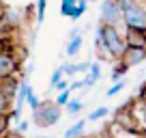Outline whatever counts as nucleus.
Here are the masks:
<instances>
[{
  "mask_svg": "<svg viewBox=\"0 0 146 138\" xmlns=\"http://www.w3.org/2000/svg\"><path fill=\"white\" fill-rule=\"evenodd\" d=\"M95 46L101 56L114 58V60H118L120 54L125 52V48H127L125 46V37L118 30V26H110V24H99L97 35H95Z\"/></svg>",
  "mask_w": 146,
  "mask_h": 138,
  "instance_id": "f257e3e1",
  "label": "nucleus"
},
{
  "mask_svg": "<svg viewBox=\"0 0 146 138\" xmlns=\"http://www.w3.org/2000/svg\"><path fill=\"white\" fill-rule=\"evenodd\" d=\"M60 115H62V108L56 101H41L32 110V121L39 127H52L60 121Z\"/></svg>",
  "mask_w": 146,
  "mask_h": 138,
  "instance_id": "f03ea898",
  "label": "nucleus"
},
{
  "mask_svg": "<svg viewBox=\"0 0 146 138\" xmlns=\"http://www.w3.org/2000/svg\"><path fill=\"white\" fill-rule=\"evenodd\" d=\"M123 9V24L131 28H146V9L137 0H118Z\"/></svg>",
  "mask_w": 146,
  "mask_h": 138,
  "instance_id": "7ed1b4c3",
  "label": "nucleus"
},
{
  "mask_svg": "<svg viewBox=\"0 0 146 138\" xmlns=\"http://www.w3.org/2000/svg\"><path fill=\"white\" fill-rule=\"evenodd\" d=\"M101 24H110V26L123 24V9H120L118 0H103L101 2Z\"/></svg>",
  "mask_w": 146,
  "mask_h": 138,
  "instance_id": "20e7f679",
  "label": "nucleus"
},
{
  "mask_svg": "<svg viewBox=\"0 0 146 138\" xmlns=\"http://www.w3.org/2000/svg\"><path fill=\"white\" fill-rule=\"evenodd\" d=\"M118 60H120V63H123L127 69L137 67L140 63H144V60H146V48H133V46H127V48H125V52L120 54Z\"/></svg>",
  "mask_w": 146,
  "mask_h": 138,
  "instance_id": "39448f33",
  "label": "nucleus"
},
{
  "mask_svg": "<svg viewBox=\"0 0 146 138\" xmlns=\"http://www.w3.org/2000/svg\"><path fill=\"white\" fill-rule=\"evenodd\" d=\"M127 108H129V112H131V117H133V121H135L140 134H146V95L144 97H137L135 104L129 101Z\"/></svg>",
  "mask_w": 146,
  "mask_h": 138,
  "instance_id": "423d86ee",
  "label": "nucleus"
},
{
  "mask_svg": "<svg viewBox=\"0 0 146 138\" xmlns=\"http://www.w3.org/2000/svg\"><path fill=\"white\" fill-rule=\"evenodd\" d=\"M125 46L133 48H146V28H131L125 26Z\"/></svg>",
  "mask_w": 146,
  "mask_h": 138,
  "instance_id": "0eeeda50",
  "label": "nucleus"
},
{
  "mask_svg": "<svg viewBox=\"0 0 146 138\" xmlns=\"http://www.w3.org/2000/svg\"><path fill=\"white\" fill-rule=\"evenodd\" d=\"M17 69H19L17 54H0V78L2 76H15Z\"/></svg>",
  "mask_w": 146,
  "mask_h": 138,
  "instance_id": "6e6552de",
  "label": "nucleus"
},
{
  "mask_svg": "<svg viewBox=\"0 0 146 138\" xmlns=\"http://www.w3.org/2000/svg\"><path fill=\"white\" fill-rule=\"evenodd\" d=\"M84 127H86V119H80L71 125V127L64 132V138H80L84 134Z\"/></svg>",
  "mask_w": 146,
  "mask_h": 138,
  "instance_id": "1a4fd4ad",
  "label": "nucleus"
},
{
  "mask_svg": "<svg viewBox=\"0 0 146 138\" xmlns=\"http://www.w3.org/2000/svg\"><path fill=\"white\" fill-rule=\"evenodd\" d=\"M15 41L11 35H2L0 37V54H15Z\"/></svg>",
  "mask_w": 146,
  "mask_h": 138,
  "instance_id": "9d476101",
  "label": "nucleus"
},
{
  "mask_svg": "<svg viewBox=\"0 0 146 138\" xmlns=\"http://www.w3.org/2000/svg\"><path fill=\"white\" fill-rule=\"evenodd\" d=\"M84 39L82 35H73V37H69V43H67V56H75L80 52V48H82Z\"/></svg>",
  "mask_w": 146,
  "mask_h": 138,
  "instance_id": "9b49d317",
  "label": "nucleus"
},
{
  "mask_svg": "<svg viewBox=\"0 0 146 138\" xmlns=\"http://www.w3.org/2000/svg\"><path fill=\"white\" fill-rule=\"evenodd\" d=\"M11 101H13V95L0 88V112H11Z\"/></svg>",
  "mask_w": 146,
  "mask_h": 138,
  "instance_id": "f8f14e48",
  "label": "nucleus"
},
{
  "mask_svg": "<svg viewBox=\"0 0 146 138\" xmlns=\"http://www.w3.org/2000/svg\"><path fill=\"white\" fill-rule=\"evenodd\" d=\"M84 11H86V0H78L75 5H73V9H71V13H69V17L75 22V19H80L84 15Z\"/></svg>",
  "mask_w": 146,
  "mask_h": 138,
  "instance_id": "ddd939ff",
  "label": "nucleus"
},
{
  "mask_svg": "<svg viewBox=\"0 0 146 138\" xmlns=\"http://www.w3.org/2000/svg\"><path fill=\"white\" fill-rule=\"evenodd\" d=\"M64 108H67V112H69V115H78V112H82L84 104H82L80 99H73V97H71V99H69L67 104H64Z\"/></svg>",
  "mask_w": 146,
  "mask_h": 138,
  "instance_id": "4468645a",
  "label": "nucleus"
},
{
  "mask_svg": "<svg viewBox=\"0 0 146 138\" xmlns=\"http://www.w3.org/2000/svg\"><path fill=\"white\" fill-rule=\"evenodd\" d=\"M26 101H28V106H30V110H35V108L39 106V104H41V99H39V97L35 95V91H32V86H30V84L26 86Z\"/></svg>",
  "mask_w": 146,
  "mask_h": 138,
  "instance_id": "2eb2a0df",
  "label": "nucleus"
},
{
  "mask_svg": "<svg viewBox=\"0 0 146 138\" xmlns=\"http://www.w3.org/2000/svg\"><path fill=\"white\" fill-rule=\"evenodd\" d=\"M108 115H110V110H108L105 106H101V108H95V110L88 115V119H86V121H99V119H105Z\"/></svg>",
  "mask_w": 146,
  "mask_h": 138,
  "instance_id": "dca6fc26",
  "label": "nucleus"
},
{
  "mask_svg": "<svg viewBox=\"0 0 146 138\" xmlns=\"http://www.w3.org/2000/svg\"><path fill=\"white\" fill-rule=\"evenodd\" d=\"M127 71H129V69L125 67V65L120 63V60H116V67L112 69V80H114V82H116V80H120L125 74H127Z\"/></svg>",
  "mask_w": 146,
  "mask_h": 138,
  "instance_id": "f3484780",
  "label": "nucleus"
},
{
  "mask_svg": "<svg viewBox=\"0 0 146 138\" xmlns=\"http://www.w3.org/2000/svg\"><path fill=\"white\" fill-rule=\"evenodd\" d=\"M45 7H47V0H36V24H41L45 17Z\"/></svg>",
  "mask_w": 146,
  "mask_h": 138,
  "instance_id": "a211bd4d",
  "label": "nucleus"
},
{
  "mask_svg": "<svg viewBox=\"0 0 146 138\" xmlns=\"http://www.w3.org/2000/svg\"><path fill=\"white\" fill-rule=\"evenodd\" d=\"M125 86H127V84H125V80H116V82H114L112 86L108 88V93H105V95H108V97H114L116 93H120Z\"/></svg>",
  "mask_w": 146,
  "mask_h": 138,
  "instance_id": "6ab92c4d",
  "label": "nucleus"
},
{
  "mask_svg": "<svg viewBox=\"0 0 146 138\" xmlns=\"http://www.w3.org/2000/svg\"><path fill=\"white\" fill-rule=\"evenodd\" d=\"M69 99H71V91H69V88H64V91L58 93V97H56V104H58L60 108H64V104H67Z\"/></svg>",
  "mask_w": 146,
  "mask_h": 138,
  "instance_id": "aec40b11",
  "label": "nucleus"
},
{
  "mask_svg": "<svg viewBox=\"0 0 146 138\" xmlns=\"http://www.w3.org/2000/svg\"><path fill=\"white\" fill-rule=\"evenodd\" d=\"M9 121H11V115H9V112H0V136L9 129Z\"/></svg>",
  "mask_w": 146,
  "mask_h": 138,
  "instance_id": "412c9836",
  "label": "nucleus"
},
{
  "mask_svg": "<svg viewBox=\"0 0 146 138\" xmlns=\"http://www.w3.org/2000/svg\"><path fill=\"white\" fill-rule=\"evenodd\" d=\"M88 69H90V74H88V76H92L95 80L101 78V67H99V63H90V67H88Z\"/></svg>",
  "mask_w": 146,
  "mask_h": 138,
  "instance_id": "4be33fe9",
  "label": "nucleus"
},
{
  "mask_svg": "<svg viewBox=\"0 0 146 138\" xmlns=\"http://www.w3.org/2000/svg\"><path fill=\"white\" fill-rule=\"evenodd\" d=\"M62 76H64V74H62V67H58V69H54V74H52V78H50V86H54V84H56V82H58V80H60V78H62Z\"/></svg>",
  "mask_w": 146,
  "mask_h": 138,
  "instance_id": "5701e85b",
  "label": "nucleus"
},
{
  "mask_svg": "<svg viewBox=\"0 0 146 138\" xmlns=\"http://www.w3.org/2000/svg\"><path fill=\"white\" fill-rule=\"evenodd\" d=\"M0 138H26V136H24L22 132H5Z\"/></svg>",
  "mask_w": 146,
  "mask_h": 138,
  "instance_id": "b1692460",
  "label": "nucleus"
},
{
  "mask_svg": "<svg viewBox=\"0 0 146 138\" xmlns=\"http://www.w3.org/2000/svg\"><path fill=\"white\" fill-rule=\"evenodd\" d=\"M52 88H56V91H58V93H60V91H64V88H69V84H67V82H64V80H62V78H60V80H58V82H56V84H54V86H52Z\"/></svg>",
  "mask_w": 146,
  "mask_h": 138,
  "instance_id": "393cba45",
  "label": "nucleus"
},
{
  "mask_svg": "<svg viewBox=\"0 0 146 138\" xmlns=\"http://www.w3.org/2000/svg\"><path fill=\"white\" fill-rule=\"evenodd\" d=\"M84 86V82H82V80H75V82H73V84H69V91H80V88H82Z\"/></svg>",
  "mask_w": 146,
  "mask_h": 138,
  "instance_id": "a878e982",
  "label": "nucleus"
},
{
  "mask_svg": "<svg viewBox=\"0 0 146 138\" xmlns=\"http://www.w3.org/2000/svg\"><path fill=\"white\" fill-rule=\"evenodd\" d=\"M75 67H78V71H88L90 63H88V60H84V63H75Z\"/></svg>",
  "mask_w": 146,
  "mask_h": 138,
  "instance_id": "bb28decb",
  "label": "nucleus"
},
{
  "mask_svg": "<svg viewBox=\"0 0 146 138\" xmlns=\"http://www.w3.org/2000/svg\"><path fill=\"white\" fill-rule=\"evenodd\" d=\"M82 82H84V86H86V88H90V86H92V84H95V82H97V80H95V78H92V76H86V78H84V80H82Z\"/></svg>",
  "mask_w": 146,
  "mask_h": 138,
  "instance_id": "cd10ccee",
  "label": "nucleus"
},
{
  "mask_svg": "<svg viewBox=\"0 0 146 138\" xmlns=\"http://www.w3.org/2000/svg\"><path fill=\"white\" fill-rule=\"evenodd\" d=\"M7 13V7H5V0H0V17Z\"/></svg>",
  "mask_w": 146,
  "mask_h": 138,
  "instance_id": "c85d7f7f",
  "label": "nucleus"
},
{
  "mask_svg": "<svg viewBox=\"0 0 146 138\" xmlns=\"http://www.w3.org/2000/svg\"><path fill=\"white\" fill-rule=\"evenodd\" d=\"M86 2H97V0H86Z\"/></svg>",
  "mask_w": 146,
  "mask_h": 138,
  "instance_id": "c756f323",
  "label": "nucleus"
}]
</instances>
